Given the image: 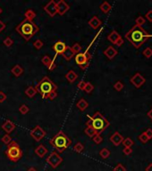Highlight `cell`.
Returning a JSON list of instances; mask_svg holds the SVG:
<instances>
[{"instance_id":"cell-39","label":"cell","mask_w":152,"mask_h":171,"mask_svg":"<svg viewBox=\"0 0 152 171\" xmlns=\"http://www.w3.org/2000/svg\"><path fill=\"white\" fill-rule=\"evenodd\" d=\"M135 22H136V25H138V26H142V25H144L146 23V20H145L144 17L139 16V17L136 18Z\"/></svg>"},{"instance_id":"cell-33","label":"cell","mask_w":152,"mask_h":171,"mask_svg":"<svg viewBox=\"0 0 152 171\" xmlns=\"http://www.w3.org/2000/svg\"><path fill=\"white\" fill-rule=\"evenodd\" d=\"M44 46V43L43 41L41 39H37L33 42V47L37 49V50H39L42 48V47Z\"/></svg>"},{"instance_id":"cell-30","label":"cell","mask_w":152,"mask_h":171,"mask_svg":"<svg viewBox=\"0 0 152 171\" xmlns=\"http://www.w3.org/2000/svg\"><path fill=\"white\" fill-rule=\"evenodd\" d=\"M122 144L123 145L124 147H132L134 144V142L130 137H127V138H123Z\"/></svg>"},{"instance_id":"cell-43","label":"cell","mask_w":152,"mask_h":171,"mask_svg":"<svg viewBox=\"0 0 152 171\" xmlns=\"http://www.w3.org/2000/svg\"><path fill=\"white\" fill-rule=\"evenodd\" d=\"M113 171H126V168H124V166H123V164L119 163V164H117V165L114 168Z\"/></svg>"},{"instance_id":"cell-14","label":"cell","mask_w":152,"mask_h":171,"mask_svg":"<svg viewBox=\"0 0 152 171\" xmlns=\"http://www.w3.org/2000/svg\"><path fill=\"white\" fill-rule=\"evenodd\" d=\"M66 47L67 46L64 44L63 41L58 40V41H57L56 43H55L52 48L55 52H56L57 54H62L64 52V50L66 49Z\"/></svg>"},{"instance_id":"cell-49","label":"cell","mask_w":152,"mask_h":171,"mask_svg":"<svg viewBox=\"0 0 152 171\" xmlns=\"http://www.w3.org/2000/svg\"><path fill=\"white\" fill-rule=\"evenodd\" d=\"M145 134L147 135L148 139H151L152 138V128H148V129L145 131Z\"/></svg>"},{"instance_id":"cell-27","label":"cell","mask_w":152,"mask_h":171,"mask_svg":"<svg viewBox=\"0 0 152 171\" xmlns=\"http://www.w3.org/2000/svg\"><path fill=\"white\" fill-rule=\"evenodd\" d=\"M25 95L28 96L29 98H32L35 96V95L37 94V90L35 89L34 87H29L25 89Z\"/></svg>"},{"instance_id":"cell-48","label":"cell","mask_w":152,"mask_h":171,"mask_svg":"<svg viewBox=\"0 0 152 171\" xmlns=\"http://www.w3.org/2000/svg\"><path fill=\"white\" fill-rule=\"evenodd\" d=\"M55 60H56V56H55L54 58L52 59V62H51V63H50L49 67L48 68L49 70H53L55 68H56V63H55Z\"/></svg>"},{"instance_id":"cell-25","label":"cell","mask_w":152,"mask_h":171,"mask_svg":"<svg viewBox=\"0 0 152 171\" xmlns=\"http://www.w3.org/2000/svg\"><path fill=\"white\" fill-rule=\"evenodd\" d=\"M24 19L30 20V21H33L34 18L36 17V13L32 10V9H28L26 10L24 13Z\"/></svg>"},{"instance_id":"cell-16","label":"cell","mask_w":152,"mask_h":171,"mask_svg":"<svg viewBox=\"0 0 152 171\" xmlns=\"http://www.w3.org/2000/svg\"><path fill=\"white\" fill-rule=\"evenodd\" d=\"M117 54H118L117 50H116L115 47H113L112 46H111V47H108L104 51V54L107 57V58H108L109 60L114 59L115 57L117 55Z\"/></svg>"},{"instance_id":"cell-44","label":"cell","mask_w":152,"mask_h":171,"mask_svg":"<svg viewBox=\"0 0 152 171\" xmlns=\"http://www.w3.org/2000/svg\"><path fill=\"white\" fill-rule=\"evenodd\" d=\"M85 85H86V82H85L84 80H81V81L78 83V85H77V88H78L80 90H82V91H83V89H84V88H85Z\"/></svg>"},{"instance_id":"cell-11","label":"cell","mask_w":152,"mask_h":171,"mask_svg":"<svg viewBox=\"0 0 152 171\" xmlns=\"http://www.w3.org/2000/svg\"><path fill=\"white\" fill-rule=\"evenodd\" d=\"M146 79L141 73H136L131 79L130 82L136 88H140L141 86L145 83Z\"/></svg>"},{"instance_id":"cell-2","label":"cell","mask_w":152,"mask_h":171,"mask_svg":"<svg viewBox=\"0 0 152 171\" xmlns=\"http://www.w3.org/2000/svg\"><path fill=\"white\" fill-rule=\"evenodd\" d=\"M149 38H152V34H148L141 26L138 25H134L125 34V38L135 48H140Z\"/></svg>"},{"instance_id":"cell-12","label":"cell","mask_w":152,"mask_h":171,"mask_svg":"<svg viewBox=\"0 0 152 171\" xmlns=\"http://www.w3.org/2000/svg\"><path fill=\"white\" fill-rule=\"evenodd\" d=\"M69 9H70V6L64 0H60L57 3V10L59 15H64L66 12L69 11Z\"/></svg>"},{"instance_id":"cell-13","label":"cell","mask_w":152,"mask_h":171,"mask_svg":"<svg viewBox=\"0 0 152 171\" xmlns=\"http://www.w3.org/2000/svg\"><path fill=\"white\" fill-rule=\"evenodd\" d=\"M1 127H2V129L6 133V134H10V133H12L13 130L15 129V124L13 123V121H11V120H6L3 124H2V126H1Z\"/></svg>"},{"instance_id":"cell-7","label":"cell","mask_w":152,"mask_h":171,"mask_svg":"<svg viewBox=\"0 0 152 171\" xmlns=\"http://www.w3.org/2000/svg\"><path fill=\"white\" fill-rule=\"evenodd\" d=\"M74 59H75L76 64L81 70H86L89 67L90 60L91 59V54L89 53L88 50H86L84 53H79L75 54Z\"/></svg>"},{"instance_id":"cell-45","label":"cell","mask_w":152,"mask_h":171,"mask_svg":"<svg viewBox=\"0 0 152 171\" xmlns=\"http://www.w3.org/2000/svg\"><path fill=\"white\" fill-rule=\"evenodd\" d=\"M6 95L3 92V91H0V104L4 103L6 100Z\"/></svg>"},{"instance_id":"cell-36","label":"cell","mask_w":152,"mask_h":171,"mask_svg":"<svg viewBox=\"0 0 152 171\" xmlns=\"http://www.w3.org/2000/svg\"><path fill=\"white\" fill-rule=\"evenodd\" d=\"M3 44H4V46H6V47H12V46L13 45V40L10 37H7V38H6L4 39Z\"/></svg>"},{"instance_id":"cell-50","label":"cell","mask_w":152,"mask_h":171,"mask_svg":"<svg viewBox=\"0 0 152 171\" xmlns=\"http://www.w3.org/2000/svg\"><path fill=\"white\" fill-rule=\"evenodd\" d=\"M6 27V23H5V22H3L1 20H0V33H1V32L5 30Z\"/></svg>"},{"instance_id":"cell-26","label":"cell","mask_w":152,"mask_h":171,"mask_svg":"<svg viewBox=\"0 0 152 171\" xmlns=\"http://www.w3.org/2000/svg\"><path fill=\"white\" fill-rule=\"evenodd\" d=\"M111 8H112V6H111V5H110L108 2H106V1H104L100 6H99V9L104 13H108L109 12H110V10H111Z\"/></svg>"},{"instance_id":"cell-9","label":"cell","mask_w":152,"mask_h":171,"mask_svg":"<svg viewBox=\"0 0 152 171\" xmlns=\"http://www.w3.org/2000/svg\"><path fill=\"white\" fill-rule=\"evenodd\" d=\"M30 135L35 141L39 142L41 139L44 138L47 136V132L40 126H36L30 131Z\"/></svg>"},{"instance_id":"cell-42","label":"cell","mask_w":152,"mask_h":171,"mask_svg":"<svg viewBox=\"0 0 152 171\" xmlns=\"http://www.w3.org/2000/svg\"><path fill=\"white\" fill-rule=\"evenodd\" d=\"M123 84L121 82V81H117V82H116L115 83V85H114V88L116 90V91H121L123 88Z\"/></svg>"},{"instance_id":"cell-37","label":"cell","mask_w":152,"mask_h":171,"mask_svg":"<svg viewBox=\"0 0 152 171\" xmlns=\"http://www.w3.org/2000/svg\"><path fill=\"white\" fill-rule=\"evenodd\" d=\"M2 142H4L5 145H8L10 142L13 141V139H12V137H11V136H9L8 134H6L3 137H2Z\"/></svg>"},{"instance_id":"cell-20","label":"cell","mask_w":152,"mask_h":171,"mask_svg":"<svg viewBox=\"0 0 152 171\" xmlns=\"http://www.w3.org/2000/svg\"><path fill=\"white\" fill-rule=\"evenodd\" d=\"M74 55H75V54H74L72 48H71L70 47H68V46L66 47V49L64 50V52L62 54V56L64 57V59L65 61H67V62L71 61Z\"/></svg>"},{"instance_id":"cell-47","label":"cell","mask_w":152,"mask_h":171,"mask_svg":"<svg viewBox=\"0 0 152 171\" xmlns=\"http://www.w3.org/2000/svg\"><path fill=\"white\" fill-rule=\"evenodd\" d=\"M145 18H146L148 22H152V10L148 11V12L145 14Z\"/></svg>"},{"instance_id":"cell-4","label":"cell","mask_w":152,"mask_h":171,"mask_svg":"<svg viewBox=\"0 0 152 171\" xmlns=\"http://www.w3.org/2000/svg\"><path fill=\"white\" fill-rule=\"evenodd\" d=\"M71 139L67 136V135L63 130H60L49 140V145L54 148H56L59 153L64 152V150H66L71 145Z\"/></svg>"},{"instance_id":"cell-34","label":"cell","mask_w":152,"mask_h":171,"mask_svg":"<svg viewBox=\"0 0 152 171\" xmlns=\"http://www.w3.org/2000/svg\"><path fill=\"white\" fill-rule=\"evenodd\" d=\"M19 111H20L21 114H22V115H25V114H27L30 111V108L27 106L26 104H22L19 107Z\"/></svg>"},{"instance_id":"cell-8","label":"cell","mask_w":152,"mask_h":171,"mask_svg":"<svg viewBox=\"0 0 152 171\" xmlns=\"http://www.w3.org/2000/svg\"><path fill=\"white\" fill-rule=\"evenodd\" d=\"M47 163L52 168H57L62 162H63V158L59 155L58 152H52L46 160Z\"/></svg>"},{"instance_id":"cell-3","label":"cell","mask_w":152,"mask_h":171,"mask_svg":"<svg viewBox=\"0 0 152 171\" xmlns=\"http://www.w3.org/2000/svg\"><path fill=\"white\" fill-rule=\"evenodd\" d=\"M15 31L21 35L22 38H24L25 41H29L34 37L35 34L39 31V28L34 23L33 21L23 19L22 22L17 25Z\"/></svg>"},{"instance_id":"cell-51","label":"cell","mask_w":152,"mask_h":171,"mask_svg":"<svg viewBox=\"0 0 152 171\" xmlns=\"http://www.w3.org/2000/svg\"><path fill=\"white\" fill-rule=\"evenodd\" d=\"M147 115H148V118L152 120V108H151V109H150V111L148 112Z\"/></svg>"},{"instance_id":"cell-18","label":"cell","mask_w":152,"mask_h":171,"mask_svg":"<svg viewBox=\"0 0 152 171\" xmlns=\"http://www.w3.org/2000/svg\"><path fill=\"white\" fill-rule=\"evenodd\" d=\"M48 150L47 149V147L44 145H39L36 149H35V153L37 154V156H39V158H44V157L47 155Z\"/></svg>"},{"instance_id":"cell-54","label":"cell","mask_w":152,"mask_h":171,"mask_svg":"<svg viewBox=\"0 0 152 171\" xmlns=\"http://www.w3.org/2000/svg\"><path fill=\"white\" fill-rule=\"evenodd\" d=\"M27 171H38L34 167H31V168H29L28 169H27Z\"/></svg>"},{"instance_id":"cell-46","label":"cell","mask_w":152,"mask_h":171,"mask_svg":"<svg viewBox=\"0 0 152 171\" xmlns=\"http://www.w3.org/2000/svg\"><path fill=\"white\" fill-rule=\"evenodd\" d=\"M123 152L125 155H130L132 152V147H124V149L123 150Z\"/></svg>"},{"instance_id":"cell-55","label":"cell","mask_w":152,"mask_h":171,"mask_svg":"<svg viewBox=\"0 0 152 171\" xmlns=\"http://www.w3.org/2000/svg\"><path fill=\"white\" fill-rule=\"evenodd\" d=\"M3 13V9H2V7L1 6H0V14H1Z\"/></svg>"},{"instance_id":"cell-17","label":"cell","mask_w":152,"mask_h":171,"mask_svg":"<svg viewBox=\"0 0 152 171\" xmlns=\"http://www.w3.org/2000/svg\"><path fill=\"white\" fill-rule=\"evenodd\" d=\"M107 39H108V41L111 42L112 44H114V45L116 46L117 42H118L120 39H122V37L119 35V33H118L117 31H112V32L107 36Z\"/></svg>"},{"instance_id":"cell-22","label":"cell","mask_w":152,"mask_h":171,"mask_svg":"<svg viewBox=\"0 0 152 171\" xmlns=\"http://www.w3.org/2000/svg\"><path fill=\"white\" fill-rule=\"evenodd\" d=\"M76 107L81 111H84L88 107H89V103L86 101L84 98H81L76 104Z\"/></svg>"},{"instance_id":"cell-41","label":"cell","mask_w":152,"mask_h":171,"mask_svg":"<svg viewBox=\"0 0 152 171\" xmlns=\"http://www.w3.org/2000/svg\"><path fill=\"white\" fill-rule=\"evenodd\" d=\"M139 140L142 142V144H146V142H148V141L149 140L148 137L147 136V135L145 134V132L141 133V136H139Z\"/></svg>"},{"instance_id":"cell-19","label":"cell","mask_w":152,"mask_h":171,"mask_svg":"<svg viewBox=\"0 0 152 171\" xmlns=\"http://www.w3.org/2000/svg\"><path fill=\"white\" fill-rule=\"evenodd\" d=\"M88 24L92 28H94V30H97L98 28H99L102 24V22L99 19L98 16H93L89 22H88Z\"/></svg>"},{"instance_id":"cell-24","label":"cell","mask_w":152,"mask_h":171,"mask_svg":"<svg viewBox=\"0 0 152 171\" xmlns=\"http://www.w3.org/2000/svg\"><path fill=\"white\" fill-rule=\"evenodd\" d=\"M84 133H85L86 136H88L90 138L94 137L97 134H98L94 128L91 126H90V125H86V128L84 129Z\"/></svg>"},{"instance_id":"cell-35","label":"cell","mask_w":152,"mask_h":171,"mask_svg":"<svg viewBox=\"0 0 152 171\" xmlns=\"http://www.w3.org/2000/svg\"><path fill=\"white\" fill-rule=\"evenodd\" d=\"M92 140L96 145H99L103 142V137L101 136L100 134H97L94 137H92Z\"/></svg>"},{"instance_id":"cell-6","label":"cell","mask_w":152,"mask_h":171,"mask_svg":"<svg viewBox=\"0 0 152 171\" xmlns=\"http://www.w3.org/2000/svg\"><path fill=\"white\" fill-rule=\"evenodd\" d=\"M5 154L11 161L16 162L22 157V151L15 141H12L7 145V149L6 150Z\"/></svg>"},{"instance_id":"cell-15","label":"cell","mask_w":152,"mask_h":171,"mask_svg":"<svg viewBox=\"0 0 152 171\" xmlns=\"http://www.w3.org/2000/svg\"><path fill=\"white\" fill-rule=\"evenodd\" d=\"M123 140V136L119 132H115L111 136H110V141L113 142V145L116 146H119Z\"/></svg>"},{"instance_id":"cell-29","label":"cell","mask_w":152,"mask_h":171,"mask_svg":"<svg viewBox=\"0 0 152 171\" xmlns=\"http://www.w3.org/2000/svg\"><path fill=\"white\" fill-rule=\"evenodd\" d=\"M99 155L102 159H107L108 157L110 156V151L107 148H103L100 150L99 152Z\"/></svg>"},{"instance_id":"cell-28","label":"cell","mask_w":152,"mask_h":171,"mask_svg":"<svg viewBox=\"0 0 152 171\" xmlns=\"http://www.w3.org/2000/svg\"><path fill=\"white\" fill-rule=\"evenodd\" d=\"M51 62H52V58H50L49 55H44L42 58H41V63H42L47 68L49 67Z\"/></svg>"},{"instance_id":"cell-32","label":"cell","mask_w":152,"mask_h":171,"mask_svg":"<svg viewBox=\"0 0 152 171\" xmlns=\"http://www.w3.org/2000/svg\"><path fill=\"white\" fill-rule=\"evenodd\" d=\"M93 90H94V86L90 82H86V85H85V88H84L83 91L87 94H90Z\"/></svg>"},{"instance_id":"cell-40","label":"cell","mask_w":152,"mask_h":171,"mask_svg":"<svg viewBox=\"0 0 152 171\" xmlns=\"http://www.w3.org/2000/svg\"><path fill=\"white\" fill-rule=\"evenodd\" d=\"M142 54L146 58H150V57L152 56V49L150 47H147V48H145V50L143 51Z\"/></svg>"},{"instance_id":"cell-5","label":"cell","mask_w":152,"mask_h":171,"mask_svg":"<svg viewBox=\"0 0 152 171\" xmlns=\"http://www.w3.org/2000/svg\"><path fill=\"white\" fill-rule=\"evenodd\" d=\"M86 125L91 126L98 134H101L109 127V121L102 115L99 111H96L92 116H89Z\"/></svg>"},{"instance_id":"cell-1","label":"cell","mask_w":152,"mask_h":171,"mask_svg":"<svg viewBox=\"0 0 152 171\" xmlns=\"http://www.w3.org/2000/svg\"><path fill=\"white\" fill-rule=\"evenodd\" d=\"M35 89L37 90V93L41 95L42 99H49L52 101L57 96V86L48 76H44L41 79L35 87Z\"/></svg>"},{"instance_id":"cell-10","label":"cell","mask_w":152,"mask_h":171,"mask_svg":"<svg viewBox=\"0 0 152 171\" xmlns=\"http://www.w3.org/2000/svg\"><path fill=\"white\" fill-rule=\"evenodd\" d=\"M44 11L48 14L50 17H54L56 14H57V2L51 0L49 1L44 7Z\"/></svg>"},{"instance_id":"cell-31","label":"cell","mask_w":152,"mask_h":171,"mask_svg":"<svg viewBox=\"0 0 152 171\" xmlns=\"http://www.w3.org/2000/svg\"><path fill=\"white\" fill-rule=\"evenodd\" d=\"M83 150H84V145L80 142H76V144L74 145V151L78 152V153H81Z\"/></svg>"},{"instance_id":"cell-52","label":"cell","mask_w":152,"mask_h":171,"mask_svg":"<svg viewBox=\"0 0 152 171\" xmlns=\"http://www.w3.org/2000/svg\"><path fill=\"white\" fill-rule=\"evenodd\" d=\"M123 44V39L122 38V39H120V40H119V41L117 42L116 46H117V47H121V46H122Z\"/></svg>"},{"instance_id":"cell-23","label":"cell","mask_w":152,"mask_h":171,"mask_svg":"<svg viewBox=\"0 0 152 171\" xmlns=\"http://www.w3.org/2000/svg\"><path fill=\"white\" fill-rule=\"evenodd\" d=\"M65 79H67V81L69 83L73 84L78 79V75L74 72V70H68V72L65 74Z\"/></svg>"},{"instance_id":"cell-38","label":"cell","mask_w":152,"mask_h":171,"mask_svg":"<svg viewBox=\"0 0 152 171\" xmlns=\"http://www.w3.org/2000/svg\"><path fill=\"white\" fill-rule=\"evenodd\" d=\"M71 48H72V50H73V52H74V54H77L79 53H81V47L80 44H78V43H75V44L73 46V47H71Z\"/></svg>"},{"instance_id":"cell-21","label":"cell","mask_w":152,"mask_h":171,"mask_svg":"<svg viewBox=\"0 0 152 171\" xmlns=\"http://www.w3.org/2000/svg\"><path fill=\"white\" fill-rule=\"evenodd\" d=\"M11 73L15 76V77H16V78H19L21 75H22V73H23V69L19 65V64H16V65H15L13 66L12 69H11Z\"/></svg>"},{"instance_id":"cell-53","label":"cell","mask_w":152,"mask_h":171,"mask_svg":"<svg viewBox=\"0 0 152 171\" xmlns=\"http://www.w3.org/2000/svg\"><path fill=\"white\" fill-rule=\"evenodd\" d=\"M145 170H146V171H152V163H150V164L146 168Z\"/></svg>"}]
</instances>
